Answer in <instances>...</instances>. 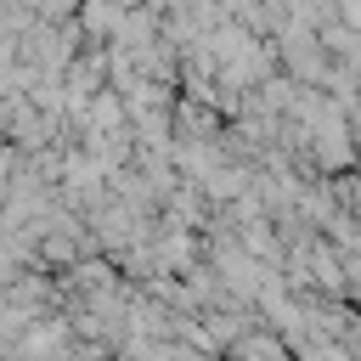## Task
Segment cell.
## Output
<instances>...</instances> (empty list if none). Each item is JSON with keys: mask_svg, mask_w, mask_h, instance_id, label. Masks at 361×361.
Returning <instances> with one entry per match:
<instances>
[{"mask_svg": "<svg viewBox=\"0 0 361 361\" xmlns=\"http://www.w3.org/2000/svg\"><path fill=\"white\" fill-rule=\"evenodd\" d=\"M226 350H231V355H282L288 344H282L276 333H248V338H226Z\"/></svg>", "mask_w": 361, "mask_h": 361, "instance_id": "6da1fadb", "label": "cell"}]
</instances>
